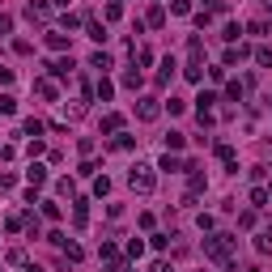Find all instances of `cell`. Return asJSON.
<instances>
[{"label": "cell", "mask_w": 272, "mask_h": 272, "mask_svg": "<svg viewBox=\"0 0 272 272\" xmlns=\"http://www.w3.org/2000/svg\"><path fill=\"white\" fill-rule=\"evenodd\" d=\"M234 247H238L234 234H213V238H204V255L217 259V264H226V259L234 255Z\"/></svg>", "instance_id": "cell-1"}, {"label": "cell", "mask_w": 272, "mask_h": 272, "mask_svg": "<svg viewBox=\"0 0 272 272\" xmlns=\"http://www.w3.org/2000/svg\"><path fill=\"white\" fill-rule=\"evenodd\" d=\"M128 183H132V192L149 196V192H153V166H132V174H128Z\"/></svg>", "instance_id": "cell-2"}, {"label": "cell", "mask_w": 272, "mask_h": 272, "mask_svg": "<svg viewBox=\"0 0 272 272\" xmlns=\"http://www.w3.org/2000/svg\"><path fill=\"white\" fill-rule=\"evenodd\" d=\"M158 111H162L158 98H140V102H136V119H145V124H149V119H158Z\"/></svg>", "instance_id": "cell-3"}, {"label": "cell", "mask_w": 272, "mask_h": 272, "mask_svg": "<svg viewBox=\"0 0 272 272\" xmlns=\"http://www.w3.org/2000/svg\"><path fill=\"white\" fill-rule=\"evenodd\" d=\"M43 39H47V47H51V51H64V47H68V34H64V30H47Z\"/></svg>", "instance_id": "cell-4"}, {"label": "cell", "mask_w": 272, "mask_h": 272, "mask_svg": "<svg viewBox=\"0 0 272 272\" xmlns=\"http://www.w3.org/2000/svg\"><path fill=\"white\" fill-rule=\"evenodd\" d=\"M213 102H217V94H213V89H200V98H196V115H208V111H213Z\"/></svg>", "instance_id": "cell-5"}, {"label": "cell", "mask_w": 272, "mask_h": 272, "mask_svg": "<svg viewBox=\"0 0 272 272\" xmlns=\"http://www.w3.org/2000/svg\"><path fill=\"white\" fill-rule=\"evenodd\" d=\"M85 34H89L94 43H106V26H102L98 17H89V21H85Z\"/></svg>", "instance_id": "cell-6"}, {"label": "cell", "mask_w": 272, "mask_h": 272, "mask_svg": "<svg viewBox=\"0 0 272 272\" xmlns=\"http://www.w3.org/2000/svg\"><path fill=\"white\" fill-rule=\"evenodd\" d=\"M174 68H179V64H174V60H170V55H166V60H162V68H158V85H170V77H174Z\"/></svg>", "instance_id": "cell-7"}, {"label": "cell", "mask_w": 272, "mask_h": 272, "mask_svg": "<svg viewBox=\"0 0 272 272\" xmlns=\"http://www.w3.org/2000/svg\"><path fill=\"white\" fill-rule=\"evenodd\" d=\"M26 17H30V21H47V5H43V0H30V5H26Z\"/></svg>", "instance_id": "cell-8"}, {"label": "cell", "mask_w": 272, "mask_h": 272, "mask_svg": "<svg viewBox=\"0 0 272 272\" xmlns=\"http://www.w3.org/2000/svg\"><path fill=\"white\" fill-rule=\"evenodd\" d=\"M26 179H30V187H43V183H47V170L39 166V162H30V170H26Z\"/></svg>", "instance_id": "cell-9"}, {"label": "cell", "mask_w": 272, "mask_h": 272, "mask_svg": "<svg viewBox=\"0 0 272 272\" xmlns=\"http://www.w3.org/2000/svg\"><path fill=\"white\" fill-rule=\"evenodd\" d=\"M89 68H98V73H106V68H111V55H106V51H94V55H89Z\"/></svg>", "instance_id": "cell-10"}, {"label": "cell", "mask_w": 272, "mask_h": 272, "mask_svg": "<svg viewBox=\"0 0 272 272\" xmlns=\"http://www.w3.org/2000/svg\"><path fill=\"white\" fill-rule=\"evenodd\" d=\"M34 89L43 94V98H55V81L51 77H43V81H34Z\"/></svg>", "instance_id": "cell-11"}, {"label": "cell", "mask_w": 272, "mask_h": 272, "mask_svg": "<svg viewBox=\"0 0 272 272\" xmlns=\"http://www.w3.org/2000/svg\"><path fill=\"white\" fill-rule=\"evenodd\" d=\"M136 145V136H128V132H115V140H111V149H132Z\"/></svg>", "instance_id": "cell-12"}, {"label": "cell", "mask_w": 272, "mask_h": 272, "mask_svg": "<svg viewBox=\"0 0 272 272\" xmlns=\"http://www.w3.org/2000/svg\"><path fill=\"white\" fill-rule=\"evenodd\" d=\"M158 170H170V174H174V170H187V166H183V162H179V158H170V153H166V158H162V162H158Z\"/></svg>", "instance_id": "cell-13"}, {"label": "cell", "mask_w": 272, "mask_h": 272, "mask_svg": "<svg viewBox=\"0 0 272 272\" xmlns=\"http://www.w3.org/2000/svg\"><path fill=\"white\" fill-rule=\"evenodd\" d=\"M119 128H124V115H106L102 119V132H119Z\"/></svg>", "instance_id": "cell-14"}, {"label": "cell", "mask_w": 272, "mask_h": 272, "mask_svg": "<svg viewBox=\"0 0 272 272\" xmlns=\"http://www.w3.org/2000/svg\"><path fill=\"white\" fill-rule=\"evenodd\" d=\"M0 115H17V98H13V94H5V98H0Z\"/></svg>", "instance_id": "cell-15"}, {"label": "cell", "mask_w": 272, "mask_h": 272, "mask_svg": "<svg viewBox=\"0 0 272 272\" xmlns=\"http://www.w3.org/2000/svg\"><path fill=\"white\" fill-rule=\"evenodd\" d=\"M124 85H128V89L140 85V68H128V73H124Z\"/></svg>", "instance_id": "cell-16"}, {"label": "cell", "mask_w": 272, "mask_h": 272, "mask_svg": "<svg viewBox=\"0 0 272 272\" xmlns=\"http://www.w3.org/2000/svg\"><path fill=\"white\" fill-rule=\"evenodd\" d=\"M255 251H259V255L272 251V234H259V238H255Z\"/></svg>", "instance_id": "cell-17"}, {"label": "cell", "mask_w": 272, "mask_h": 272, "mask_svg": "<svg viewBox=\"0 0 272 272\" xmlns=\"http://www.w3.org/2000/svg\"><path fill=\"white\" fill-rule=\"evenodd\" d=\"M111 94H115V85H111V81H106V77H98V98L106 102V98H111Z\"/></svg>", "instance_id": "cell-18"}, {"label": "cell", "mask_w": 272, "mask_h": 272, "mask_svg": "<svg viewBox=\"0 0 272 272\" xmlns=\"http://www.w3.org/2000/svg\"><path fill=\"white\" fill-rule=\"evenodd\" d=\"M166 149L179 153V149H183V132H170V136H166Z\"/></svg>", "instance_id": "cell-19"}, {"label": "cell", "mask_w": 272, "mask_h": 272, "mask_svg": "<svg viewBox=\"0 0 272 272\" xmlns=\"http://www.w3.org/2000/svg\"><path fill=\"white\" fill-rule=\"evenodd\" d=\"M106 17H111V21L124 17V5H119V0H111V5H106Z\"/></svg>", "instance_id": "cell-20"}, {"label": "cell", "mask_w": 272, "mask_h": 272, "mask_svg": "<svg viewBox=\"0 0 272 272\" xmlns=\"http://www.w3.org/2000/svg\"><path fill=\"white\" fill-rule=\"evenodd\" d=\"M43 217L55 221V217H60V204H55V200H43Z\"/></svg>", "instance_id": "cell-21"}, {"label": "cell", "mask_w": 272, "mask_h": 272, "mask_svg": "<svg viewBox=\"0 0 272 272\" xmlns=\"http://www.w3.org/2000/svg\"><path fill=\"white\" fill-rule=\"evenodd\" d=\"M226 98H230V102L243 98V85H238V81H230V85H226Z\"/></svg>", "instance_id": "cell-22"}, {"label": "cell", "mask_w": 272, "mask_h": 272, "mask_svg": "<svg viewBox=\"0 0 272 272\" xmlns=\"http://www.w3.org/2000/svg\"><path fill=\"white\" fill-rule=\"evenodd\" d=\"M251 204H255V208L268 204V192H264V187H255V192H251Z\"/></svg>", "instance_id": "cell-23"}, {"label": "cell", "mask_w": 272, "mask_h": 272, "mask_svg": "<svg viewBox=\"0 0 272 272\" xmlns=\"http://www.w3.org/2000/svg\"><path fill=\"white\" fill-rule=\"evenodd\" d=\"M238 34H243V26H234V21H230V26H226V34H221V39H226V43H238Z\"/></svg>", "instance_id": "cell-24"}, {"label": "cell", "mask_w": 272, "mask_h": 272, "mask_svg": "<svg viewBox=\"0 0 272 272\" xmlns=\"http://www.w3.org/2000/svg\"><path fill=\"white\" fill-rule=\"evenodd\" d=\"M128 255H132V259H140V255H145V243H140V238H132V243H128Z\"/></svg>", "instance_id": "cell-25"}, {"label": "cell", "mask_w": 272, "mask_h": 272, "mask_svg": "<svg viewBox=\"0 0 272 272\" xmlns=\"http://www.w3.org/2000/svg\"><path fill=\"white\" fill-rule=\"evenodd\" d=\"M106 192H111V179H106V174H102V179L94 183V196H106Z\"/></svg>", "instance_id": "cell-26"}, {"label": "cell", "mask_w": 272, "mask_h": 272, "mask_svg": "<svg viewBox=\"0 0 272 272\" xmlns=\"http://www.w3.org/2000/svg\"><path fill=\"white\" fill-rule=\"evenodd\" d=\"M255 60L264 64V68H272V51H268V47H259V51H255Z\"/></svg>", "instance_id": "cell-27"}, {"label": "cell", "mask_w": 272, "mask_h": 272, "mask_svg": "<svg viewBox=\"0 0 272 272\" xmlns=\"http://www.w3.org/2000/svg\"><path fill=\"white\" fill-rule=\"evenodd\" d=\"M26 136H43V124L39 119H26Z\"/></svg>", "instance_id": "cell-28"}, {"label": "cell", "mask_w": 272, "mask_h": 272, "mask_svg": "<svg viewBox=\"0 0 272 272\" xmlns=\"http://www.w3.org/2000/svg\"><path fill=\"white\" fill-rule=\"evenodd\" d=\"M9 30H13V17H9V13H0V34H9Z\"/></svg>", "instance_id": "cell-29"}, {"label": "cell", "mask_w": 272, "mask_h": 272, "mask_svg": "<svg viewBox=\"0 0 272 272\" xmlns=\"http://www.w3.org/2000/svg\"><path fill=\"white\" fill-rule=\"evenodd\" d=\"M0 85H13V68H0Z\"/></svg>", "instance_id": "cell-30"}, {"label": "cell", "mask_w": 272, "mask_h": 272, "mask_svg": "<svg viewBox=\"0 0 272 272\" xmlns=\"http://www.w3.org/2000/svg\"><path fill=\"white\" fill-rule=\"evenodd\" d=\"M149 272H174V268H170V264H166V259H158V264H153V268H149Z\"/></svg>", "instance_id": "cell-31"}, {"label": "cell", "mask_w": 272, "mask_h": 272, "mask_svg": "<svg viewBox=\"0 0 272 272\" xmlns=\"http://www.w3.org/2000/svg\"><path fill=\"white\" fill-rule=\"evenodd\" d=\"M51 5H55V9H68V0H51Z\"/></svg>", "instance_id": "cell-32"}, {"label": "cell", "mask_w": 272, "mask_h": 272, "mask_svg": "<svg viewBox=\"0 0 272 272\" xmlns=\"http://www.w3.org/2000/svg\"><path fill=\"white\" fill-rule=\"evenodd\" d=\"M0 272H5V268H0Z\"/></svg>", "instance_id": "cell-33"}, {"label": "cell", "mask_w": 272, "mask_h": 272, "mask_svg": "<svg viewBox=\"0 0 272 272\" xmlns=\"http://www.w3.org/2000/svg\"><path fill=\"white\" fill-rule=\"evenodd\" d=\"M268 5H272V0H268Z\"/></svg>", "instance_id": "cell-34"}]
</instances>
